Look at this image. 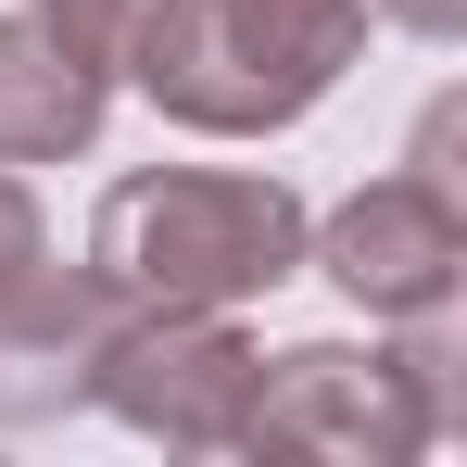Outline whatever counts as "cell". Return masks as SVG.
I'll list each match as a JSON object with an SVG mask.
<instances>
[{
  "mask_svg": "<svg viewBox=\"0 0 467 467\" xmlns=\"http://www.w3.org/2000/svg\"><path fill=\"white\" fill-rule=\"evenodd\" d=\"M367 51V0H140L114 38V77L202 140L304 127Z\"/></svg>",
  "mask_w": 467,
  "mask_h": 467,
  "instance_id": "1",
  "label": "cell"
},
{
  "mask_svg": "<svg viewBox=\"0 0 467 467\" xmlns=\"http://www.w3.org/2000/svg\"><path fill=\"white\" fill-rule=\"evenodd\" d=\"M304 202L291 177H240V164H152L114 177L88 215V291L101 304H202L228 316L253 291H278L304 265Z\"/></svg>",
  "mask_w": 467,
  "mask_h": 467,
  "instance_id": "2",
  "label": "cell"
},
{
  "mask_svg": "<svg viewBox=\"0 0 467 467\" xmlns=\"http://www.w3.org/2000/svg\"><path fill=\"white\" fill-rule=\"evenodd\" d=\"M417 341L354 354V341H291L253 367V417H240V455H316V467H404L430 455L467 417L455 391V341L442 316H404Z\"/></svg>",
  "mask_w": 467,
  "mask_h": 467,
  "instance_id": "3",
  "label": "cell"
},
{
  "mask_svg": "<svg viewBox=\"0 0 467 467\" xmlns=\"http://www.w3.org/2000/svg\"><path fill=\"white\" fill-rule=\"evenodd\" d=\"M253 341L202 304H114L88 341V404L127 417L164 455H240V417H253Z\"/></svg>",
  "mask_w": 467,
  "mask_h": 467,
  "instance_id": "4",
  "label": "cell"
},
{
  "mask_svg": "<svg viewBox=\"0 0 467 467\" xmlns=\"http://www.w3.org/2000/svg\"><path fill=\"white\" fill-rule=\"evenodd\" d=\"M304 253L341 278V304L367 316H455L467 291V202L455 177H430V164H404V177H367L328 228H304Z\"/></svg>",
  "mask_w": 467,
  "mask_h": 467,
  "instance_id": "5",
  "label": "cell"
},
{
  "mask_svg": "<svg viewBox=\"0 0 467 467\" xmlns=\"http://www.w3.org/2000/svg\"><path fill=\"white\" fill-rule=\"evenodd\" d=\"M114 77L88 64L77 38H51L38 13H0V164H64L101 140Z\"/></svg>",
  "mask_w": 467,
  "mask_h": 467,
  "instance_id": "6",
  "label": "cell"
},
{
  "mask_svg": "<svg viewBox=\"0 0 467 467\" xmlns=\"http://www.w3.org/2000/svg\"><path fill=\"white\" fill-rule=\"evenodd\" d=\"M101 291H88V265H51L26 304H0V430H38V417H64L88 404V341H101Z\"/></svg>",
  "mask_w": 467,
  "mask_h": 467,
  "instance_id": "7",
  "label": "cell"
},
{
  "mask_svg": "<svg viewBox=\"0 0 467 467\" xmlns=\"http://www.w3.org/2000/svg\"><path fill=\"white\" fill-rule=\"evenodd\" d=\"M38 278H51V228H38V190H26V177L0 164V304H26Z\"/></svg>",
  "mask_w": 467,
  "mask_h": 467,
  "instance_id": "8",
  "label": "cell"
},
{
  "mask_svg": "<svg viewBox=\"0 0 467 467\" xmlns=\"http://www.w3.org/2000/svg\"><path fill=\"white\" fill-rule=\"evenodd\" d=\"M26 13H38V26H51V38H77L88 64H101V77H114V38H127V13H140V0H26Z\"/></svg>",
  "mask_w": 467,
  "mask_h": 467,
  "instance_id": "9",
  "label": "cell"
},
{
  "mask_svg": "<svg viewBox=\"0 0 467 467\" xmlns=\"http://www.w3.org/2000/svg\"><path fill=\"white\" fill-rule=\"evenodd\" d=\"M404 38H467V0H379Z\"/></svg>",
  "mask_w": 467,
  "mask_h": 467,
  "instance_id": "10",
  "label": "cell"
}]
</instances>
